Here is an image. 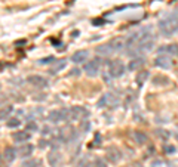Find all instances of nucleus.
I'll use <instances>...</instances> for the list:
<instances>
[{
    "label": "nucleus",
    "mask_w": 178,
    "mask_h": 167,
    "mask_svg": "<svg viewBox=\"0 0 178 167\" xmlns=\"http://www.w3.org/2000/svg\"><path fill=\"white\" fill-rule=\"evenodd\" d=\"M108 45L111 46L113 52H120L122 49H125V39H122V37H116V39L110 40Z\"/></svg>",
    "instance_id": "dca6fc26"
},
{
    "label": "nucleus",
    "mask_w": 178,
    "mask_h": 167,
    "mask_svg": "<svg viewBox=\"0 0 178 167\" xmlns=\"http://www.w3.org/2000/svg\"><path fill=\"white\" fill-rule=\"evenodd\" d=\"M138 167H142V166H138Z\"/></svg>",
    "instance_id": "2f4dec72"
},
{
    "label": "nucleus",
    "mask_w": 178,
    "mask_h": 167,
    "mask_svg": "<svg viewBox=\"0 0 178 167\" xmlns=\"http://www.w3.org/2000/svg\"><path fill=\"white\" fill-rule=\"evenodd\" d=\"M157 27H159L160 34L165 37H171L172 34H175L178 31V12L177 11L166 12L159 19Z\"/></svg>",
    "instance_id": "f03ea898"
},
{
    "label": "nucleus",
    "mask_w": 178,
    "mask_h": 167,
    "mask_svg": "<svg viewBox=\"0 0 178 167\" xmlns=\"http://www.w3.org/2000/svg\"><path fill=\"white\" fill-rule=\"evenodd\" d=\"M21 124V120L18 117H12V118H8V121H6V126L8 127H11V129H15Z\"/></svg>",
    "instance_id": "393cba45"
},
{
    "label": "nucleus",
    "mask_w": 178,
    "mask_h": 167,
    "mask_svg": "<svg viewBox=\"0 0 178 167\" xmlns=\"http://www.w3.org/2000/svg\"><path fill=\"white\" fill-rule=\"evenodd\" d=\"M86 116H88V113L82 107H71L67 110V120L68 121H77V120H82Z\"/></svg>",
    "instance_id": "423d86ee"
},
{
    "label": "nucleus",
    "mask_w": 178,
    "mask_h": 167,
    "mask_svg": "<svg viewBox=\"0 0 178 167\" xmlns=\"http://www.w3.org/2000/svg\"><path fill=\"white\" fill-rule=\"evenodd\" d=\"M27 127H28V129H31V130H36V129H37L36 123H33V121H31V123H28V124H27Z\"/></svg>",
    "instance_id": "c85d7f7f"
},
{
    "label": "nucleus",
    "mask_w": 178,
    "mask_h": 167,
    "mask_svg": "<svg viewBox=\"0 0 178 167\" xmlns=\"http://www.w3.org/2000/svg\"><path fill=\"white\" fill-rule=\"evenodd\" d=\"M48 161H49V164L52 167H58L61 164V161H62V155H61L58 151H52V152L48 155Z\"/></svg>",
    "instance_id": "2eb2a0df"
},
{
    "label": "nucleus",
    "mask_w": 178,
    "mask_h": 167,
    "mask_svg": "<svg viewBox=\"0 0 178 167\" xmlns=\"http://www.w3.org/2000/svg\"><path fill=\"white\" fill-rule=\"evenodd\" d=\"M39 163H40L39 160H33V161H30V163H25V167H36Z\"/></svg>",
    "instance_id": "cd10ccee"
},
{
    "label": "nucleus",
    "mask_w": 178,
    "mask_h": 167,
    "mask_svg": "<svg viewBox=\"0 0 178 167\" xmlns=\"http://www.w3.org/2000/svg\"><path fill=\"white\" fill-rule=\"evenodd\" d=\"M33 150H34V148H33V145H31V144H22L21 147H18L17 155H18V157H22V158L31 157Z\"/></svg>",
    "instance_id": "ddd939ff"
},
{
    "label": "nucleus",
    "mask_w": 178,
    "mask_h": 167,
    "mask_svg": "<svg viewBox=\"0 0 178 167\" xmlns=\"http://www.w3.org/2000/svg\"><path fill=\"white\" fill-rule=\"evenodd\" d=\"M144 64H145V59H144L142 56H137V58H134V59L129 62L128 68H129L131 71H138L140 68H142Z\"/></svg>",
    "instance_id": "f3484780"
},
{
    "label": "nucleus",
    "mask_w": 178,
    "mask_h": 167,
    "mask_svg": "<svg viewBox=\"0 0 178 167\" xmlns=\"http://www.w3.org/2000/svg\"><path fill=\"white\" fill-rule=\"evenodd\" d=\"M48 120L56 124V123H61V121H65L67 120V110H53L49 113L48 116Z\"/></svg>",
    "instance_id": "6e6552de"
},
{
    "label": "nucleus",
    "mask_w": 178,
    "mask_h": 167,
    "mask_svg": "<svg viewBox=\"0 0 178 167\" xmlns=\"http://www.w3.org/2000/svg\"><path fill=\"white\" fill-rule=\"evenodd\" d=\"M27 82L31 84L33 87H46V86H48V80H46L43 76H37V74L30 76V77L27 79Z\"/></svg>",
    "instance_id": "9b49d317"
},
{
    "label": "nucleus",
    "mask_w": 178,
    "mask_h": 167,
    "mask_svg": "<svg viewBox=\"0 0 178 167\" xmlns=\"http://www.w3.org/2000/svg\"><path fill=\"white\" fill-rule=\"evenodd\" d=\"M157 52H159V55H168V56L174 58V56H178V45L177 43L163 45L157 49Z\"/></svg>",
    "instance_id": "1a4fd4ad"
},
{
    "label": "nucleus",
    "mask_w": 178,
    "mask_h": 167,
    "mask_svg": "<svg viewBox=\"0 0 178 167\" xmlns=\"http://www.w3.org/2000/svg\"><path fill=\"white\" fill-rule=\"evenodd\" d=\"M106 155H107V160H108L110 163H113V164L122 160V152L117 150L116 147H110V148H107Z\"/></svg>",
    "instance_id": "9d476101"
},
{
    "label": "nucleus",
    "mask_w": 178,
    "mask_h": 167,
    "mask_svg": "<svg viewBox=\"0 0 178 167\" xmlns=\"http://www.w3.org/2000/svg\"><path fill=\"white\" fill-rule=\"evenodd\" d=\"M108 74L113 79H119L125 74V65L120 59H113L108 64Z\"/></svg>",
    "instance_id": "20e7f679"
},
{
    "label": "nucleus",
    "mask_w": 178,
    "mask_h": 167,
    "mask_svg": "<svg viewBox=\"0 0 178 167\" xmlns=\"http://www.w3.org/2000/svg\"><path fill=\"white\" fill-rule=\"evenodd\" d=\"M3 158L6 160V163H12V161L17 158V150H15V148H12V147H8V148H5Z\"/></svg>",
    "instance_id": "a211bd4d"
},
{
    "label": "nucleus",
    "mask_w": 178,
    "mask_h": 167,
    "mask_svg": "<svg viewBox=\"0 0 178 167\" xmlns=\"http://www.w3.org/2000/svg\"><path fill=\"white\" fill-rule=\"evenodd\" d=\"M165 150L168 151V152H174V151H175V148H174V147H166Z\"/></svg>",
    "instance_id": "c756f323"
},
{
    "label": "nucleus",
    "mask_w": 178,
    "mask_h": 167,
    "mask_svg": "<svg viewBox=\"0 0 178 167\" xmlns=\"http://www.w3.org/2000/svg\"><path fill=\"white\" fill-rule=\"evenodd\" d=\"M148 79V71H140V73H137V84L138 86H142V84L145 83V80Z\"/></svg>",
    "instance_id": "b1692460"
},
{
    "label": "nucleus",
    "mask_w": 178,
    "mask_h": 167,
    "mask_svg": "<svg viewBox=\"0 0 178 167\" xmlns=\"http://www.w3.org/2000/svg\"><path fill=\"white\" fill-rule=\"evenodd\" d=\"M119 104H120V99L114 93H106V95L101 96V99L98 101L100 108H116Z\"/></svg>",
    "instance_id": "7ed1b4c3"
},
{
    "label": "nucleus",
    "mask_w": 178,
    "mask_h": 167,
    "mask_svg": "<svg viewBox=\"0 0 178 167\" xmlns=\"http://www.w3.org/2000/svg\"><path fill=\"white\" fill-rule=\"evenodd\" d=\"M30 138H31V135L28 133L27 130H18V132H14L12 133V139L18 142V144H22V142H27V141H30Z\"/></svg>",
    "instance_id": "4468645a"
},
{
    "label": "nucleus",
    "mask_w": 178,
    "mask_h": 167,
    "mask_svg": "<svg viewBox=\"0 0 178 167\" xmlns=\"http://www.w3.org/2000/svg\"><path fill=\"white\" fill-rule=\"evenodd\" d=\"M97 53L98 55H103V56H108V55H111V53H114L113 49H111V46L106 43V45H101L100 48H97Z\"/></svg>",
    "instance_id": "6ab92c4d"
},
{
    "label": "nucleus",
    "mask_w": 178,
    "mask_h": 167,
    "mask_svg": "<svg viewBox=\"0 0 178 167\" xmlns=\"http://www.w3.org/2000/svg\"><path fill=\"white\" fill-rule=\"evenodd\" d=\"M153 84H156V86H166V84H169V79L166 76H163V74H159V76H156L153 79Z\"/></svg>",
    "instance_id": "4be33fe9"
},
{
    "label": "nucleus",
    "mask_w": 178,
    "mask_h": 167,
    "mask_svg": "<svg viewBox=\"0 0 178 167\" xmlns=\"http://www.w3.org/2000/svg\"><path fill=\"white\" fill-rule=\"evenodd\" d=\"M92 164H94V167H107V163L103 158H95V161Z\"/></svg>",
    "instance_id": "bb28decb"
},
{
    "label": "nucleus",
    "mask_w": 178,
    "mask_h": 167,
    "mask_svg": "<svg viewBox=\"0 0 178 167\" xmlns=\"http://www.w3.org/2000/svg\"><path fill=\"white\" fill-rule=\"evenodd\" d=\"M0 166H2V157H0Z\"/></svg>",
    "instance_id": "7c9ffc66"
},
{
    "label": "nucleus",
    "mask_w": 178,
    "mask_h": 167,
    "mask_svg": "<svg viewBox=\"0 0 178 167\" xmlns=\"http://www.w3.org/2000/svg\"><path fill=\"white\" fill-rule=\"evenodd\" d=\"M154 65L157 68H162V70H169L174 65V61L168 55H157L156 59H154Z\"/></svg>",
    "instance_id": "0eeeda50"
},
{
    "label": "nucleus",
    "mask_w": 178,
    "mask_h": 167,
    "mask_svg": "<svg viewBox=\"0 0 178 167\" xmlns=\"http://www.w3.org/2000/svg\"><path fill=\"white\" fill-rule=\"evenodd\" d=\"M134 139L137 141L138 145H144V144H147V141H148L147 135L144 133V132H140V130H137V132L134 133Z\"/></svg>",
    "instance_id": "412c9836"
},
{
    "label": "nucleus",
    "mask_w": 178,
    "mask_h": 167,
    "mask_svg": "<svg viewBox=\"0 0 178 167\" xmlns=\"http://www.w3.org/2000/svg\"><path fill=\"white\" fill-rule=\"evenodd\" d=\"M12 110H14V108H12L11 105L0 108V121H5V120H8V117L12 114Z\"/></svg>",
    "instance_id": "5701e85b"
},
{
    "label": "nucleus",
    "mask_w": 178,
    "mask_h": 167,
    "mask_svg": "<svg viewBox=\"0 0 178 167\" xmlns=\"http://www.w3.org/2000/svg\"><path fill=\"white\" fill-rule=\"evenodd\" d=\"M64 67H65V61H64V59H55V62H53V65L49 73H51V74H56L58 71H61Z\"/></svg>",
    "instance_id": "aec40b11"
},
{
    "label": "nucleus",
    "mask_w": 178,
    "mask_h": 167,
    "mask_svg": "<svg viewBox=\"0 0 178 167\" xmlns=\"http://www.w3.org/2000/svg\"><path fill=\"white\" fill-rule=\"evenodd\" d=\"M101 65H103V61L100 58H95V59H92V61L85 64V73L89 77H97L101 71Z\"/></svg>",
    "instance_id": "39448f33"
},
{
    "label": "nucleus",
    "mask_w": 178,
    "mask_h": 167,
    "mask_svg": "<svg viewBox=\"0 0 178 167\" xmlns=\"http://www.w3.org/2000/svg\"><path fill=\"white\" fill-rule=\"evenodd\" d=\"M156 37L151 27H144L141 30L132 33L125 40L126 55L129 56H140L145 52H150L154 46Z\"/></svg>",
    "instance_id": "f257e3e1"
},
{
    "label": "nucleus",
    "mask_w": 178,
    "mask_h": 167,
    "mask_svg": "<svg viewBox=\"0 0 178 167\" xmlns=\"http://www.w3.org/2000/svg\"><path fill=\"white\" fill-rule=\"evenodd\" d=\"M88 59H89L88 50H77V52H74V53L71 55V61H73L74 64H83V62H86Z\"/></svg>",
    "instance_id": "f8f14e48"
},
{
    "label": "nucleus",
    "mask_w": 178,
    "mask_h": 167,
    "mask_svg": "<svg viewBox=\"0 0 178 167\" xmlns=\"http://www.w3.org/2000/svg\"><path fill=\"white\" fill-rule=\"evenodd\" d=\"M51 62H55V58L53 56H46V58H43V59L39 61L40 65H46V64H51Z\"/></svg>",
    "instance_id": "a878e982"
}]
</instances>
